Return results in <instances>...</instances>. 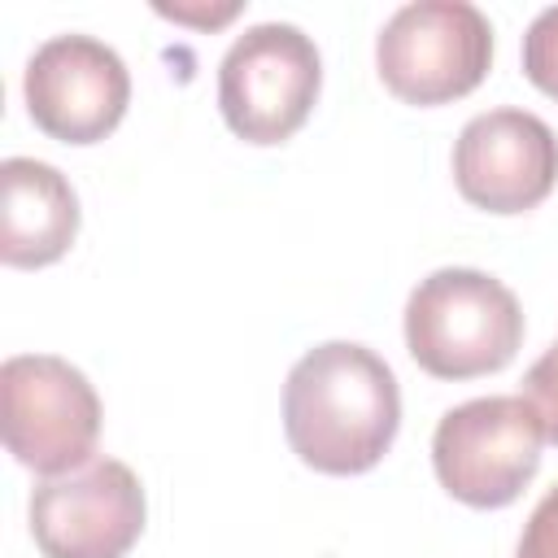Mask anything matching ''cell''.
<instances>
[{"mask_svg":"<svg viewBox=\"0 0 558 558\" xmlns=\"http://www.w3.org/2000/svg\"><path fill=\"white\" fill-rule=\"evenodd\" d=\"M458 192L488 214L536 209L558 183V135L545 118L527 109L475 113L453 144Z\"/></svg>","mask_w":558,"mask_h":558,"instance_id":"9","label":"cell"},{"mask_svg":"<svg viewBox=\"0 0 558 558\" xmlns=\"http://www.w3.org/2000/svg\"><path fill=\"white\" fill-rule=\"evenodd\" d=\"M523 344L519 296L475 266H440L405 301V349L436 379L501 371Z\"/></svg>","mask_w":558,"mask_h":558,"instance_id":"2","label":"cell"},{"mask_svg":"<svg viewBox=\"0 0 558 558\" xmlns=\"http://www.w3.org/2000/svg\"><path fill=\"white\" fill-rule=\"evenodd\" d=\"M375 65L405 105H445L484 83L493 26L471 0H410L375 35Z\"/></svg>","mask_w":558,"mask_h":558,"instance_id":"4","label":"cell"},{"mask_svg":"<svg viewBox=\"0 0 558 558\" xmlns=\"http://www.w3.org/2000/svg\"><path fill=\"white\" fill-rule=\"evenodd\" d=\"M4 445L35 475H65L92 462L100 440V397L87 375L57 353H13L0 366Z\"/></svg>","mask_w":558,"mask_h":558,"instance_id":"6","label":"cell"},{"mask_svg":"<svg viewBox=\"0 0 558 558\" xmlns=\"http://www.w3.org/2000/svg\"><path fill=\"white\" fill-rule=\"evenodd\" d=\"M323 57L292 22L244 26L218 61V109L248 144H283L318 100Z\"/></svg>","mask_w":558,"mask_h":558,"instance_id":"3","label":"cell"},{"mask_svg":"<svg viewBox=\"0 0 558 558\" xmlns=\"http://www.w3.org/2000/svg\"><path fill=\"white\" fill-rule=\"evenodd\" d=\"M523 74L558 100V4L541 9L523 31Z\"/></svg>","mask_w":558,"mask_h":558,"instance_id":"11","label":"cell"},{"mask_svg":"<svg viewBox=\"0 0 558 558\" xmlns=\"http://www.w3.org/2000/svg\"><path fill=\"white\" fill-rule=\"evenodd\" d=\"M144 514V484L118 458H92L31 493V536L44 558H126Z\"/></svg>","mask_w":558,"mask_h":558,"instance_id":"7","label":"cell"},{"mask_svg":"<svg viewBox=\"0 0 558 558\" xmlns=\"http://www.w3.org/2000/svg\"><path fill=\"white\" fill-rule=\"evenodd\" d=\"M541 418L523 397H471L440 414L432 466L449 497L475 510L510 506L541 466Z\"/></svg>","mask_w":558,"mask_h":558,"instance_id":"5","label":"cell"},{"mask_svg":"<svg viewBox=\"0 0 558 558\" xmlns=\"http://www.w3.org/2000/svg\"><path fill=\"white\" fill-rule=\"evenodd\" d=\"M401 388L392 366L357 344L327 340L296 357L283 384V436L323 475H362L397 440Z\"/></svg>","mask_w":558,"mask_h":558,"instance_id":"1","label":"cell"},{"mask_svg":"<svg viewBox=\"0 0 558 558\" xmlns=\"http://www.w3.org/2000/svg\"><path fill=\"white\" fill-rule=\"evenodd\" d=\"M22 96L44 135L61 144H96L131 105V70L105 39L65 31L31 52Z\"/></svg>","mask_w":558,"mask_h":558,"instance_id":"8","label":"cell"},{"mask_svg":"<svg viewBox=\"0 0 558 558\" xmlns=\"http://www.w3.org/2000/svg\"><path fill=\"white\" fill-rule=\"evenodd\" d=\"M0 257L9 266H52L78 235V196L70 179L35 157L0 166Z\"/></svg>","mask_w":558,"mask_h":558,"instance_id":"10","label":"cell"},{"mask_svg":"<svg viewBox=\"0 0 558 558\" xmlns=\"http://www.w3.org/2000/svg\"><path fill=\"white\" fill-rule=\"evenodd\" d=\"M157 13H166V17H174V22H196V26H222V22H231V17L240 13V4H235V0H227V4H218V9H187V4H157Z\"/></svg>","mask_w":558,"mask_h":558,"instance_id":"14","label":"cell"},{"mask_svg":"<svg viewBox=\"0 0 558 558\" xmlns=\"http://www.w3.org/2000/svg\"><path fill=\"white\" fill-rule=\"evenodd\" d=\"M519 397L536 410L545 440L558 445V340L527 366V375H523V392H519Z\"/></svg>","mask_w":558,"mask_h":558,"instance_id":"12","label":"cell"},{"mask_svg":"<svg viewBox=\"0 0 558 558\" xmlns=\"http://www.w3.org/2000/svg\"><path fill=\"white\" fill-rule=\"evenodd\" d=\"M514 558H558V484L532 506Z\"/></svg>","mask_w":558,"mask_h":558,"instance_id":"13","label":"cell"}]
</instances>
